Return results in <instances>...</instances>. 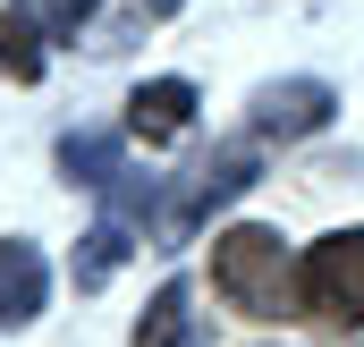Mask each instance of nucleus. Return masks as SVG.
<instances>
[{
    "mask_svg": "<svg viewBox=\"0 0 364 347\" xmlns=\"http://www.w3.org/2000/svg\"><path fill=\"white\" fill-rule=\"evenodd\" d=\"M212 288L246 314V322H279L296 305V262L279 246V229H220L212 237Z\"/></svg>",
    "mask_w": 364,
    "mask_h": 347,
    "instance_id": "obj_1",
    "label": "nucleus"
},
{
    "mask_svg": "<svg viewBox=\"0 0 364 347\" xmlns=\"http://www.w3.org/2000/svg\"><path fill=\"white\" fill-rule=\"evenodd\" d=\"M296 305L322 314V322H339V331L364 322V229H339V237H322L296 262Z\"/></svg>",
    "mask_w": 364,
    "mask_h": 347,
    "instance_id": "obj_2",
    "label": "nucleus"
},
{
    "mask_svg": "<svg viewBox=\"0 0 364 347\" xmlns=\"http://www.w3.org/2000/svg\"><path fill=\"white\" fill-rule=\"evenodd\" d=\"M331 110H339V93L322 85V77H288V85H263L255 93V136H314V127H331Z\"/></svg>",
    "mask_w": 364,
    "mask_h": 347,
    "instance_id": "obj_3",
    "label": "nucleus"
},
{
    "mask_svg": "<svg viewBox=\"0 0 364 347\" xmlns=\"http://www.w3.org/2000/svg\"><path fill=\"white\" fill-rule=\"evenodd\" d=\"M255 186V153H212V170H195L178 186V203H170V237H186V229H203L220 203H237Z\"/></svg>",
    "mask_w": 364,
    "mask_h": 347,
    "instance_id": "obj_4",
    "label": "nucleus"
},
{
    "mask_svg": "<svg viewBox=\"0 0 364 347\" xmlns=\"http://www.w3.org/2000/svg\"><path fill=\"white\" fill-rule=\"evenodd\" d=\"M195 127V85L186 77H153V85L127 93V136L136 144H178Z\"/></svg>",
    "mask_w": 364,
    "mask_h": 347,
    "instance_id": "obj_5",
    "label": "nucleus"
},
{
    "mask_svg": "<svg viewBox=\"0 0 364 347\" xmlns=\"http://www.w3.org/2000/svg\"><path fill=\"white\" fill-rule=\"evenodd\" d=\"M43 297H51V262H43V246L0 237V331H26V322L43 314Z\"/></svg>",
    "mask_w": 364,
    "mask_h": 347,
    "instance_id": "obj_6",
    "label": "nucleus"
},
{
    "mask_svg": "<svg viewBox=\"0 0 364 347\" xmlns=\"http://www.w3.org/2000/svg\"><path fill=\"white\" fill-rule=\"evenodd\" d=\"M43 34H51V26H43L34 0H9V9H0V77H9V85H34V77H43Z\"/></svg>",
    "mask_w": 364,
    "mask_h": 347,
    "instance_id": "obj_7",
    "label": "nucleus"
},
{
    "mask_svg": "<svg viewBox=\"0 0 364 347\" xmlns=\"http://www.w3.org/2000/svg\"><path fill=\"white\" fill-rule=\"evenodd\" d=\"M60 170L77 178V186H93V195H119V186H127V161H119V144H110V136H85V127H77V136H60Z\"/></svg>",
    "mask_w": 364,
    "mask_h": 347,
    "instance_id": "obj_8",
    "label": "nucleus"
},
{
    "mask_svg": "<svg viewBox=\"0 0 364 347\" xmlns=\"http://www.w3.org/2000/svg\"><path fill=\"white\" fill-rule=\"evenodd\" d=\"M127 255H136V246H127V220H102V229H85V237H77V288H102V279H110Z\"/></svg>",
    "mask_w": 364,
    "mask_h": 347,
    "instance_id": "obj_9",
    "label": "nucleus"
},
{
    "mask_svg": "<svg viewBox=\"0 0 364 347\" xmlns=\"http://www.w3.org/2000/svg\"><path fill=\"white\" fill-rule=\"evenodd\" d=\"M136 347H186V279H161V297L136 322Z\"/></svg>",
    "mask_w": 364,
    "mask_h": 347,
    "instance_id": "obj_10",
    "label": "nucleus"
},
{
    "mask_svg": "<svg viewBox=\"0 0 364 347\" xmlns=\"http://www.w3.org/2000/svg\"><path fill=\"white\" fill-rule=\"evenodd\" d=\"M85 17H93V0H43V26H51V34H77Z\"/></svg>",
    "mask_w": 364,
    "mask_h": 347,
    "instance_id": "obj_11",
    "label": "nucleus"
}]
</instances>
